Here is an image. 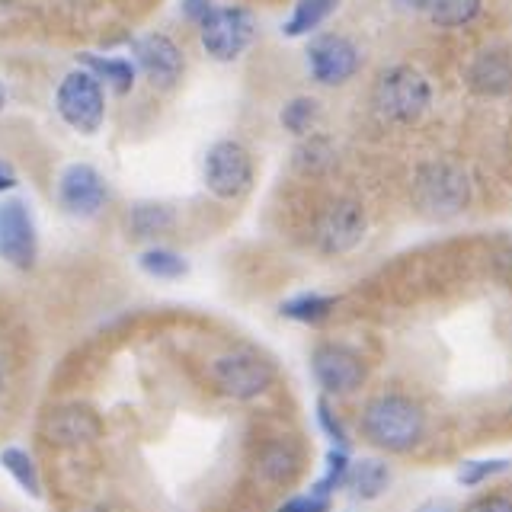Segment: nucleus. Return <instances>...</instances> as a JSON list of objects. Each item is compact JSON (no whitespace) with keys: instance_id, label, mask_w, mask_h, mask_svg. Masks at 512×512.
<instances>
[{"instance_id":"f257e3e1","label":"nucleus","mask_w":512,"mask_h":512,"mask_svg":"<svg viewBox=\"0 0 512 512\" xmlns=\"http://www.w3.org/2000/svg\"><path fill=\"white\" fill-rule=\"evenodd\" d=\"M426 410L404 391H378L362 404L359 432L381 455H410L426 439Z\"/></svg>"},{"instance_id":"f03ea898","label":"nucleus","mask_w":512,"mask_h":512,"mask_svg":"<svg viewBox=\"0 0 512 512\" xmlns=\"http://www.w3.org/2000/svg\"><path fill=\"white\" fill-rule=\"evenodd\" d=\"M208 381L215 384L221 397L250 404L276 384V365L250 346H234L208 362Z\"/></svg>"},{"instance_id":"7ed1b4c3","label":"nucleus","mask_w":512,"mask_h":512,"mask_svg":"<svg viewBox=\"0 0 512 512\" xmlns=\"http://www.w3.org/2000/svg\"><path fill=\"white\" fill-rule=\"evenodd\" d=\"M432 103L429 80L410 68V64H397V68L381 71L372 87V106L384 122L394 125H413L426 116Z\"/></svg>"},{"instance_id":"20e7f679","label":"nucleus","mask_w":512,"mask_h":512,"mask_svg":"<svg viewBox=\"0 0 512 512\" xmlns=\"http://www.w3.org/2000/svg\"><path fill=\"white\" fill-rule=\"evenodd\" d=\"M253 176H256L253 157L240 141L221 138L205 151L202 180H205V189L212 192L215 199H221V202L244 199L253 189Z\"/></svg>"},{"instance_id":"39448f33","label":"nucleus","mask_w":512,"mask_h":512,"mask_svg":"<svg viewBox=\"0 0 512 512\" xmlns=\"http://www.w3.org/2000/svg\"><path fill=\"white\" fill-rule=\"evenodd\" d=\"M413 199L420 205V212L432 218H452L468 208L471 180L461 167L445 164V160H439V164H423L416 170Z\"/></svg>"},{"instance_id":"423d86ee","label":"nucleus","mask_w":512,"mask_h":512,"mask_svg":"<svg viewBox=\"0 0 512 512\" xmlns=\"http://www.w3.org/2000/svg\"><path fill=\"white\" fill-rule=\"evenodd\" d=\"M311 375L324 397H352L365 388L368 362L349 343H317L311 352Z\"/></svg>"},{"instance_id":"0eeeda50","label":"nucleus","mask_w":512,"mask_h":512,"mask_svg":"<svg viewBox=\"0 0 512 512\" xmlns=\"http://www.w3.org/2000/svg\"><path fill=\"white\" fill-rule=\"evenodd\" d=\"M314 247L324 256H349L362 247L368 234V215L356 199H333L314 215Z\"/></svg>"},{"instance_id":"6e6552de","label":"nucleus","mask_w":512,"mask_h":512,"mask_svg":"<svg viewBox=\"0 0 512 512\" xmlns=\"http://www.w3.org/2000/svg\"><path fill=\"white\" fill-rule=\"evenodd\" d=\"M55 109L64 119V125L80 135H96L106 119V96L103 84L87 68H77L58 84Z\"/></svg>"},{"instance_id":"1a4fd4ad","label":"nucleus","mask_w":512,"mask_h":512,"mask_svg":"<svg viewBox=\"0 0 512 512\" xmlns=\"http://www.w3.org/2000/svg\"><path fill=\"white\" fill-rule=\"evenodd\" d=\"M253 13L244 7H215V13L202 23V45L215 61H234L253 42Z\"/></svg>"},{"instance_id":"9d476101","label":"nucleus","mask_w":512,"mask_h":512,"mask_svg":"<svg viewBox=\"0 0 512 512\" xmlns=\"http://www.w3.org/2000/svg\"><path fill=\"white\" fill-rule=\"evenodd\" d=\"M39 256V234L36 221L23 199L0 202V260L16 269H32Z\"/></svg>"},{"instance_id":"9b49d317","label":"nucleus","mask_w":512,"mask_h":512,"mask_svg":"<svg viewBox=\"0 0 512 512\" xmlns=\"http://www.w3.org/2000/svg\"><path fill=\"white\" fill-rule=\"evenodd\" d=\"M359 64H362L359 48L352 45L346 36H336V32H324V36H317L308 48L311 77L324 87L346 84V80L356 77Z\"/></svg>"},{"instance_id":"f8f14e48","label":"nucleus","mask_w":512,"mask_h":512,"mask_svg":"<svg viewBox=\"0 0 512 512\" xmlns=\"http://www.w3.org/2000/svg\"><path fill=\"white\" fill-rule=\"evenodd\" d=\"M109 199L106 180L90 164H71L58 176V202L74 218H93Z\"/></svg>"},{"instance_id":"ddd939ff","label":"nucleus","mask_w":512,"mask_h":512,"mask_svg":"<svg viewBox=\"0 0 512 512\" xmlns=\"http://www.w3.org/2000/svg\"><path fill=\"white\" fill-rule=\"evenodd\" d=\"M135 58L138 68L148 74V80L154 87L170 90L176 80L183 77V52L173 45V39L167 36H144L135 42Z\"/></svg>"},{"instance_id":"4468645a","label":"nucleus","mask_w":512,"mask_h":512,"mask_svg":"<svg viewBox=\"0 0 512 512\" xmlns=\"http://www.w3.org/2000/svg\"><path fill=\"white\" fill-rule=\"evenodd\" d=\"M468 87L477 96H509L512 93V55L480 52L468 68Z\"/></svg>"},{"instance_id":"2eb2a0df","label":"nucleus","mask_w":512,"mask_h":512,"mask_svg":"<svg viewBox=\"0 0 512 512\" xmlns=\"http://www.w3.org/2000/svg\"><path fill=\"white\" fill-rule=\"evenodd\" d=\"M391 480H394V471H391L388 458H381V455H362V458L352 461L346 490L356 496V500H362V503H375V500H381L384 493H388Z\"/></svg>"},{"instance_id":"dca6fc26","label":"nucleus","mask_w":512,"mask_h":512,"mask_svg":"<svg viewBox=\"0 0 512 512\" xmlns=\"http://www.w3.org/2000/svg\"><path fill=\"white\" fill-rule=\"evenodd\" d=\"M336 311V295H324V292H298L292 298L279 301V314L292 324H304V327H317L330 320Z\"/></svg>"},{"instance_id":"f3484780","label":"nucleus","mask_w":512,"mask_h":512,"mask_svg":"<svg viewBox=\"0 0 512 512\" xmlns=\"http://www.w3.org/2000/svg\"><path fill=\"white\" fill-rule=\"evenodd\" d=\"M48 436L52 442H87L100 436V420L90 410H58L48 420Z\"/></svg>"},{"instance_id":"a211bd4d","label":"nucleus","mask_w":512,"mask_h":512,"mask_svg":"<svg viewBox=\"0 0 512 512\" xmlns=\"http://www.w3.org/2000/svg\"><path fill=\"white\" fill-rule=\"evenodd\" d=\"M295 471H298V452L288 442H269L256 455V474L266 484H285V480H292Z\"/></svg>"},{"instance_id":"6ab92c4d","label":"nucleus","mask_w":512,"mask_h":512,"mask_svg":"<svg viewBox=\"0 0 512 512\" xmlns=\"http://www.w3.org/2000/svg\"><path fill=\"white\" fill-rule=\"evenodd\" d=\"M320 103L314 100V96H292L285 106H282V112H279V122H282V128L288 135H295V138H311V135H317V125H320Z\"/></svg>"},{"instance_id":"aec40b11","label":"nucleus","mask_w":512,"mask_h":512,"mask_svg":"<svg viewBox=\"0 0 512 512\" xmlns=\"http://www.w3.org/2000/svg\"><path fill=\"white\" fill-rule=\"evenodd\" d=\"M138 269L157 282H176V279L189 276L186 256L170 247H148L144 253H138Z\"/></svg>"},{"instance_id":"412c9836","label":"nucleus","mask_w":512,"mask_h":512,"mask_svg":"<svg viewBox=\"0 0 512 512\" xmlns=\"http://www.w3.org/2000/svg\"><path fill=\"white\" fill-rule=\"evenodd\" d=\"M0 468H4L20 490H26L29 496H42V477H39V468H36V458H32L23 445H4L0 448Z\"/></svg>"},{"instance_id":"4be33fe9","label":"nucleus","mask_w":512,"mask_h":512,"mask_svg":"<svg viewBox=\"0 0 512 512\" xmlns=\"http://www.w3.org/2000/svg\"><path fill=\"white\" fill-rule=\"evenodd\" d=\"M80 68H87L96 80H106L116 93H128L135 84V64L125 58H103V55L84 52L80 55Z\"/></svg>"},{"instance_id":"5701e85b","label":"nucleus","mask_w":512,"mask_h":512,"mask_svg":"<svg viewBox=\"0 0 512 512\" xmlns=\"http://www.w3.org/2000/svg\"><path fill=\"white\" fill-rule=\"evenodd\" d=\"M128 228H132V237L148 240L157 234H167L173 228V212L160 202H138L128 212Z\"/></svg>"},{"instance_id":"b1692460","label":"nucleus","mask_w":512,"mask_h":512,"mask_svg":"<svg viewBox=\"0 0 512 512\" xmlns=\"http://www.w3.org/2000/svg\"><path fill=\"white\" fill-rule=\"evenodd\" d=\"M352 458L349 455V448H327V458H324V474H320L314 484H311V490L314 493H320V496H327V500H333V493H340V490H346V484H349V471H352Z\"/></svg>"},{"instance_id":"393cba45","label":"nucleus","mask_w":512,"mask_h":512,"mask_svg":"<svg viewBox=\"0 0 512 512\" xmlns=\"http://www.w3.org/2000/svg\"><path fill=\"white\" fill-rule=\"evenodd\" d=\"M336 164V151H333V141L324 135H311L298 144L295 151V170L304 176H324L330 167Z\"/></svg>"},{"instance_id":"a878e982","label":"nucleus","mask_w":512,"mask_h":512,"mask_svg":"<svg viewBox=\"0 0 512 512\" xmlns=\"http://www.w3.org/2000/svg\"><path fill=\"white\" fill-rule=\"evenodd\" d=\"M340 7V0H298L295 4V13H292V20H288L282 26L285 36H308V32H314L320 23H327V16Z\"/></svg>"},{"instance_id":"bb28decb","label":"nucleus","mask_w":512,"mask_h":512,"mask_svg":"<svg viewBox=\"0 0 512 512\" xmlns=\"http://www.w3.org/2000/svg\"><path fill=\"white\" fill-rule=\"evenodd\" d=\"M426 13L436 26H464L480 13V0H426Z\"/></svg>"},{"instance_id":"cd10ccee","label":"nucleus","mask_w":512,"mask_h":512,"mask_svg":"<svg viewBox=\"0 0 512 512\" xmlns=\"http://www.w3.org/2000/svg\"><path fill=\"white\" fill-rule=\"evenodd\" d=\"M512 468V461L509 458H480V461H464L455 480L461 487H468V490H477V487H484L490 484L493 477H500Z\"/></svg>"},{"instance_id":"c85d7f7f","label":"nucleus","mask_w":512,"mask_h":512,"mask_svg":"<svg viewBox=\"0 0 512 512\" xmlns=\"http://www.w3.org/2000/svg\"><path fill=\"white\" fill-rule=\"evenodd\" d=\"M314 416H317V429L324 432V436L330 439V445L333 448H349V429H346V423H343V416L336 413V407L330 404V397H324L320 394L317 397V404H314Z\"/></svg>"},{"instance_id":"c756f323","label":"nucleus","mask_w":512,"mask_h":512,"mask_svg":"<svg viewBox=\"0 0 512 512\" xmlns=\"http://www.w3.org/2000/svg\"><path fill=\"white\" fill-rule=\"evenodd\" d=\"M330 506H333V500H327V496L304 490V493L285 496V500L276 506V512H330Z\"/></svg>"},{"instance_id":"7c9ffc66","label":"nucleus","mask_w":512,"mask_h":512,"mask_svg":"<svg viewBox=\"0 0 512 512\" xmlns=\"http://www.w3.org/2000/svg\"><path fill=\"white\" fill-rule=\"evenodd\" d=\"M461 512H512V493H506V490H484V493H477Z\"/></svg>"},{"instance_id":"2f4dec72","label":"nucleus","mask_w":512,"mask_h":512,"mask_svg":"<svg viewBox=\"0 0 512 512\" xmlns=\"http://www.w3.org/2000/svg\"><path fill=\"white\" fill-rule=\"evenodd\" d=\"M183 13L189 16L192 23L202 26L208 16L215 13V4H212V0H183Z\"/></svg>"},{"instance_id":"473e14b6","label":"nucleus","mask_w":512,"mask_h":512,"mask_svg":"<svg viewBox=\"0 0 512 512\" xmlns=\"http://www.w3.org/2000/svg\"><path fill=\"white\" fill-rule=\"evenodd\" d=\"M413 512H461L455 503H448V500H426V503H420Z\"/></svg>"},{"instance_id":"72a5a7b5","label":"nucleus","mask_w":512,"mask_h":512,"mask_svg":"<svg viewBox=\"0 0 512 512\" xmlns=\"http://www.w3.org/2000/svg\"><path fill=\"white\" fill-rule=\"evenodd\" d=\"M16 186V176H13V170L4 164V160H0V192L4 189H13Z\"/></svg>"},{"instance_id":"f704fd0d","label":"nucleus","mask_w":512,"mask_h":512,"mask_svg":"<svg viewBox=\"0 0 512 512\" xmlns=\"http://www.w3.org/2000/svg\"><path fill=\"white\" fill-rule=\"evenodd\" d=\"M400 7H420V10H426V0H397Z\"/></svg>"},{"instance_id":"c9c22d12","label":"nucleus","mask_w":512,"mask_h":512,"mask_svg":"<svg viewBox=\"0 0 512 512\" xmlns=\"http://www.w3.org/2000/svg\"><path fill=\"white\" fill-rule=\"evenodd\" d=\"M4 103H7V90H4V80H0V109H4Z\"/></svg>"},{"instance_id":"e433bc0d","label":"nucleus","mask_w":512,"mask_h":512,"mask_svg":"<svg viewBox=\"0 0 512 512\" xmlns=\"http://www.w3.org/2000/svg\"><path fill=\"white\" fill-rule=\"evenodd\" d=\"M0 391H4V375H0Z\"/></svg>"}]
</instances>
